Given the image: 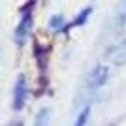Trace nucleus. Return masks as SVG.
<instances>
[{
  "instance_id": "f257e3e1",
  "label": "nucleus",
  "mask_w": 126,
  "mask_h": 126,
  "mask_svg": "<svg viewBox=\"0 0 126 126\" xmlns=\"http://www.w3.org/2000/svg\"><path fill=\"white\" fill-rule=\"evenodd\" d=\"M107 79H109V68L104 64H98L89 72L87 83H89V89H100L107 83Z\"/></svg>"
},
{
  "instance_id": "f03ea898",
  "label": "nucleus",
  "mask_w": 126,
  "mask_h": 126,
  "mask_svg": "<svg viewBox=\"0 0 126 126\" xmlns=\"http://www.w3.org/2000/svg\"><path fill=\"white\" fill-rule=\"evenodd\" d=\"M25 98H26V83H25V77H19L15 83V90H13V109H21L25 105Z\"/></svg>"
},
{
  "instance_id": "7ed1b4c3",
  "label": "nucleus",
  "mask_w": 126,
  "mask_h": 126,
  "mask_svg": "<svg viewBox=\"0 0 126 126\" xmlns=\"http://www.w3.org/2000/svg\"><path fill=\"white\" fill-rule=\"evenodd\" d=\"M89 111H90V107L89 105H85L83 107V111L77 115V121H75V126H85L87 124V119H89Z\"/></svg>"
},
{
  "instance_id": "20e7f679",
  "label": "nucleus",
  "mask_w": 126,
  "mask_h": 126,
  "mask_svg": "<svg viewBox=\"0 0 126 126\" xmlns=\"http://www.w3.org/2000/svg\"><path fill=\"white\" fill-rule=\"evenodd\" d=\"M47 117H49V113H47L45 109H43L42 113H40V119H38L36 126H45V124H47Z\"/></svg>"
}]
</instances>
